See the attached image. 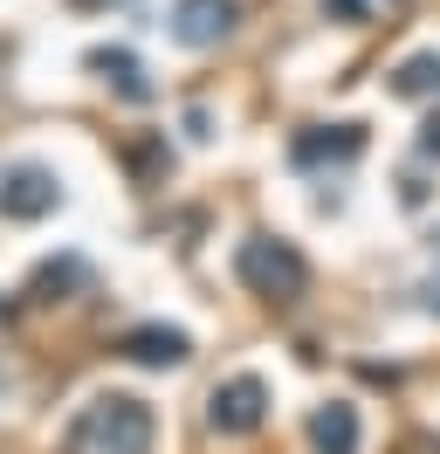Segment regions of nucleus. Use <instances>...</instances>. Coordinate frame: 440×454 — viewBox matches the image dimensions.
Wrapping results in <instances>:
<instances>
[{
	"instance_id": "nucleus-9",
	"label": "nucleus",
	"mask_w": 440,
	"mask_h": 454,
	"mask_svg": "<svg viewBox=\"0 0 440 454\" xmlns=\"http://www.w3.org/2000/svg\"><path fill=\"white\" fill-rule=\"evenodd\" d=\"M310 441H317V454H358V406H344V399L317 406L310 413Z\"/></svg>"
},
{
	"instance_id": "nucleus-14",
	"label": "nucleus",
	"mask_w": 440,
	"mask_h": 454,
	"mask_svg": "<svg viewBox=\"0 0 440 454\" xmlns=\"http://www.w3.org/2000/svg\"><path fill=\"white\" fill-rule=\"evenodd\" d=\"M365 7H406V0H365Z\"/></svg>"
},
{
	"instance_id": "nucleus-11",
	"label": "nucleus",
	"mask_w": 440,
	"mask_h": 454,
	"mask_svg": "<svg viewBox=\"0 0 440 454\" xmlns=\"http://www.w3.org/2000/svg\"><path fill=\"white\" fill-rule=\"evenodd\" d=\"M82 269L76 262H55V269H42V276H35V296H49V289H62V283H76Z\"/></svg>"
},
{
	"instance_id": "nucleus-6",
	"label": "nucleus",
	"mask_w": 440,
	"mask_h": 454,
	"mask_svg": "<svg viewBox=\"0 0 440 454\" xmlns=\"http://www.w3.org/2000/svg\"><path fill=\"white\" fill-rule=\"evenodd\" d=\"M117 351H124L131 365L165 372V365H186V358H192V338H186V331H165V324H138V331H124Z\"/></svg>"
},
{
	"instance_id": "nucleus-3",
	"label": "nucleus",
	"mask_w": 440,
	"mask_h": 454,
	"mask_svg": "<svg viewBox=\"0 0 440 454\" xmlns=\"http://www.w3.org/2000/svg\"><path fill=\"white\" fill-rule=\"evenodd\" d=\"M262 420H269V386H262L255 372H241V379L214 386V399H207V427H214L220 441H248Z\"/></svg>"
},
{
	"instance_id": "nucleus-12",
	"label": "nucleus",
	"mask_w": 440,
	"mask_h": 454,
	"mask_svg": "<svg viewBox=\"0 0 440 454\" xmlns=\"http://www.w3.org/2000/svg\"><path fill=\"white\" fill-rule=\"evenodd\" d=\"M324 14H337V21H365L372 7H365V0H324Z\"/></svg>"
},
{
	"instance_id": "nucleus-4",
	"label": "nucleus",
	"mask_w": 440,
	"mask_h": 454,
	"mask_svg": "<svg viewBox=\"0 0 440 454\" xmlns=\"http://www.w3.org/2000/svg\"><path fill=\"white\" fill-rule=\"evenodd\" d=\"M55 200H62V179H55L49 166L0 172V214H7V221H42V214H55Z\"/></svg>"
},
{
	"instance_id": "nucleus-1",
	"label": "nucleus",
	"mask_w": 440,
	"mask_h": 454,
	"mask_svg": "<svg viewBox=\"0 0 440 454\" xmlns=\"http://www.w3.org/2000/svg\"><path fill=\"white\" fill-rule=\"evenodd\" d=\"M62 454H152V406L131 393H104L90 399L69 427Z\"/></svg>"
},
{
	"instance_id": "nucleus-7",
	"label": "nucleus",
	"mask_w": 440,
	"mask_h": 454,
	"mask_svg": "<svg viewBox=\"0 0 440 454\" xmlns=\"http://www.w3.org/2000/svg\"><path fill=\"white\" fill-rule=\"evenodd\" d=\"M90 69H97L124 104H152V76H145V62H138L131 49H90Z\"/></svg>"
},
{
	"instance_id": "nucleus-13",
	"label": "nucleus",
	"mask_w": 440,
	"mask_h": 454,
	"mask_svg": "<svg viewBox=\"0 0 440 454\" xmlns=\"http://www.w3.org/2000/svg\"><path fill=\"white\" fill-rule=\"evenodd\" d=\"M420 152H427V159H440V111L420 124Z\"/></svg>"
},
{
	"instance_id": "nucleus-8",
	"label": "nucleus",
	"mask_w": 440,
	"mask_h": 454,
	"mask_svg": "<svg viewBox=\"0 0 440 454\" xmlns=\"http://www.w3.org/2000/svg\"><path fill=\"white\" fill-rule=\"evenodd\" d=\"M365 152V124H317L296 138V166H324V159H358Z\"/></svg>"
},
{
	"instance_id": "nucleus-5",
	"label": "nucleus",
	"mask_w": 440,
	"mask_h": 454,
	"mask_svg": "<svg viewBox=\"0 0 440 454\" xmlns=\"http://www.w3.org/2000/svg\"><path fill=\"white\" fill-rule=\"evenodd\" d=\"M234 21H241L234 0H172V35H179L186 49H214V42H227Z\"/></svg>"
},
{
	"instance_id": "nucleus-10",
	"label": "nucleus",
	"mask_w": 440,
	"mask_h": 454,
	"mask_svg": "<svg viewBox=\"0 0 440 454\" xmlns=\"http://www.w3.org/2000/svg\"><path fill=\"white\" fill-rule=\"evenodd\" d=\"M392 90L412 97V104H440V56L434 49H427V56H406L399 69H392Z\"/></svg>"
},
{
	"instance_id": "nucleus-2",
	"label": "nucleus",
	"mask_w": 440,
	"mask_h": 454,
	"mask_svg": "<svg viewBox=\"0 0 440 454\" xmlns=\"http://www.w3.org/2000/svg\"><path fill=\"white\" fill-rule=\"evenodd\" d=\"M234 269H241V283L255 289V296H269V303H296L302 289H310V262H302L289 241H275V234H248Z\"/></svg>"
}]
</instances>
